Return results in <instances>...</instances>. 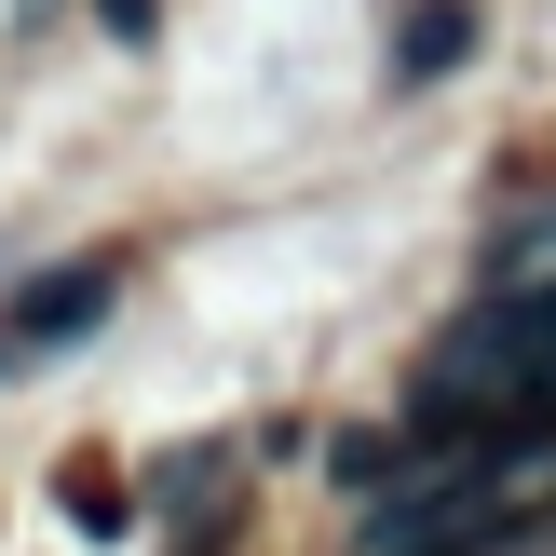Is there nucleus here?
<instances>
[{
  "mask_svg": "<svg viewBox=\"0 0 556 556\" xmlns=\"http://www.w3.org/2000/svg\"><path fill=\"white\" fill-rule=\"evenodd\" d=\"M109 299H123V271H109V258H81V271H41V286L14 299V353H27V340H81V326H96Z\"/></svg>",
  "mask_w": 556,
  "mask_h": 556,
  "instance_id": "nucleus-1",
  "label": "nucleus"
},
{
  "mask_svg": "<svg viewBox=\"0 0 556 556\" xmlns=\"http://www.w3.org/2000/svg\"><path fill=\"white\" fill-rule=\"evenodd\" d=\"M476 54V0H407L394 14V81H448Z\"/></svg>",
  "mask_w": 556,
  "mask_h": 556,
  "instance_id": "nucleus-2",
  "label": "nucleus"
}]
</instances>
